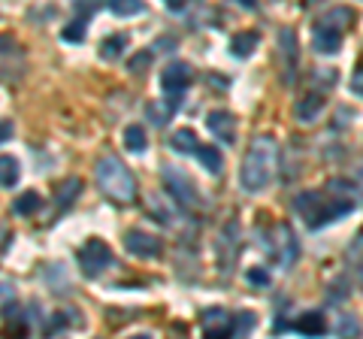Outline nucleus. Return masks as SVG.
Returning <instances> with one entry per match:
<instances>
[{"label":"nucleus","instance_id":"1","mask_svg":"<svg viewBox=\"0 0 363 339\" xmlns=\"http://www.w3.org/2000/svg\"><path fill=\"white\" fill-rule=\"evenodd\" d=\"M294 209H297V216L309 224V228H324V224L330 221H339L345 218L348 212L357 209V197L348 194V191H330V194H324V191H303V194L294 197Z\"/></svg>","mask_w":363,"mask_h":339},{"label":"nucleus","instance_id":"2","mask_svg":"<svg viewBox=\"0 0 363 339\" xmlns=\"http://www.w3.org/2000/svg\"><path fill=\"white\" fill-rule=\"evenodd\" d=\"M276 164H279V143L272 137H257L245 152V161H242V188L248 194L255 191H264L272 176H276Z\"/></svg>","mask_w":363,"mask_h":339},{"label":"nucleus","instance_id":"3","mask_svg":"<svg viewBox=\"0 0 363 339\" xmlns=\"http://www.w3.org/2000/svg\"><path fill=\"white\" fill-rule=\"evenodd\" d=\"M97 185L106 197L118 200V203H130L136 197V182H133L130 170L112 155L97 161Z\"/></svg>","mask_w":363,"mask_h":339},{"label":"nucleus","instance_id":"4","mask_svg":"<svg viewBox=\"0 0 363 339\" xmlns=\"http://www.w3.org/2000/svg\"><path fill=\"white\" fill-rule=\"evenodd\" d=\"M112 264H116V257H112V248L104 240H88L79 248V267H82L85 276H100Z\"/></svg>","mask_w":363,"mask_h":339},{"label":"nucleus","instance_id":"5","mask_svg":"<svg viewBox=\"0 0 363 339\" xmlns=\"http://www.w3.org/2000/svg\"><path fill=\"white\" fill-rule=\"evenodd\" d=\"M161 176H164L167 191L182 203V206H200L197 185L191 182V176H188V173H182L179 167H169V164H167V167L161 170Z\"/></svg>","mask_w":363,"mask_h":339},{"label":"nucleus","instance_id":"6","mask_svg":"<svg viewBox=\"0 0 363 339\" xmlns=\"http://www.w3.org/2000/svg\"><path fill=\"white\" fill-rule=\"evenodd\" d=\"M191 79H194V73H191V67L188 64H169L167 70L161 73V88H164V94L169 97V109H176L179 106V100L182 94H185V88L191 85Z\"/></svg>","mask_w":363,"mask_h":339},{"label":"nucleus","instance_id":"7","mask_svg":"<svg viewBox=\"0 0 363 339\" xmlns=\"http://www.w3.org/2000/svg\"><path fill=\"white\" fill-rule=\"evenodd\" d=\"M279 67H281V79H285V85L294 82V76H297V33L291 28L279 30Z\"/></svg>","mask_w":363,"mask_h":339},{"label":"nucleus","instance_id":"8","mask_svg":"<svg viewBox=\"0 0 363 339\" xmlns=\"http://www.w3.org/2000/svg\"><path fill=\"white\" fill-rule=\"evenodd\" d=\"M276 243H272V252H276L281 269H291L294 264H297V255H300V245H297V236H294V230L288 228V224H279L276 230Z\"/></svg>","mask_w":363,"mask_h":339},{"label":"nucleus","instance_id":"9","mask_svg":"<svg viewBox=\"0 0 363 339\" xmlns=\"http://www.w3.org/2000/svg\"><path fill=\"white\" fill-rule=\"evenodd\" d=\"M342 37H345V30H339L336 25L321 21V25L315 28V33H312V46H315V52H321V55H336L339 49H342Z\"/></svg>","mask_w":363,"mask_h":339},{"label":"nucleus","instance_id":"10","mask_svg":"<svg viewBox=\"0 0 363 339\" xmlns=\"http://www.w3.org/2000/svg\"><path fill=\"white\" fill-rule=\"evenodd\" d=\"M124 245H128V252L136 255V257H157L164 252V245L157 236L145 233V230H130L128 236H124Z\"/></svg>","mask_w":363,"mask_h":339},{"label":"nucleus","instance_id":"11","mask_svg":"<svg viewBox=\"0 0 363 339\" xmlns=\"http://www.w3.org/2000/svg\"><path fill=\"white\" fill-rule=\"evenodd\" d=\"M203 330H206V336H230L233 318L224 309H206L203 312Z\"/></svg>","mask_w":363,"mask_h":339},{"label":"nucleus","instance_id":"12","mask_svg":"<svg viewBox=\"0 0 363 339\" xmlns=\"http://www.w3.org/2000/svg\"><path fill=\"white\" fill-rule=\"evenodd\" d=\"M206 124H209V130H212L221 143H233V140H236V124H233V116H230V112L215 109V112H209Z\"/></svg>","mask_w":363,"mask_h":339},{"label":"nucleus","instance_id":"13","mask_svg":"<svg viewBox=\"0 0 363 339\" xmlns=\"http://www.w3.org/2000/svg\"><path fill=\"white\" fill-rule=\"evenodd\" d=\"M294 330H300L303 336H321L327 330V318L321 312H303L297 324H294Z\"/></svg>","mask_w":363,"mask_h":339},{"label":"nucleus","instance_id":"14","mask_svg":"<svg viewBox=\"0 0 363 339\" xmlns=\"http://www.w3.org/2000/svg\"><path fill=\"white\" fill-rule=\"evenodd\" d=\"M257 43H260V37L255 30H242V33H236V37L230 40V52L236 55V58H248V55L257 49Z\"/></svg>","mask_w":363,"mask_h":339},{"label":"nucleus","instance_id":"15","mask_svg":"<svg viewBox=\"0 0 363 339\" xmlns=\"http://www.w3.org/2000/svg\"><path fill=\"white\" fill-rule=\"evenodd\" d=\"M18 179H21L18 161H16L13 155H0V185L13 188V185H18Z\"/></svg>","mask_w":363,"mask_h":339},{"label":"nucleus","instance_id":"16","mask_svg":"<svg viewBox=\"0 0 363 339\" xmlns=\"http://www.w3.org/2000/svg\"><path fill=\"white\" fill-rule=\"evenodd\" d=\"M321 109H324V97L321 94H309V97H303L297 104V118L309 124V121L318 118V112H321Z\"/></svg>","mask_w":363,"mask_h":339},{"label":"nucleus","instance_id":"17","mask_svg":"<svg viewBox=\"0 0 363 339\" xmlns=\"http://www.w3.org/2000/svg\"><path fill=\"white\" fill-rule=\"evenodd\" d=\"M79 191H82V179H67V182L58 188V197H55V206L58 212H64L70 203L79 197Z\"/></svg>","mask_w":363,"mask_h":339},{"label":"nucleus","instance_id":"18","mask_svg":"<svg viewBox=\"0 0 363 339\" xmlns=\"http://www.w3.org/2000/svg\"><path fill=\"white\" fill-rule=\"evenodd\" d=\"M40 206H43V197L37 194V191H21V194L16 197V203H13L16 216H33Z\"/></svg>","mask_w":363,"mask_h":339},{"label":"nucleus","instance_id":"19","mask_svg":"<svg viewBox=\"0 0 363 339\" xmlns=\"http://www.w3.org/2000/svg\"><path fill=\"white\" fill-rule=\"evenodd\" d=\"M197 157H200V161H203V167H206L212 176H218V173H221V167H224V157H221V152L215 149V145H200V149H197Z\"/></svg>","mask_w":363,"mask_h":339},{"label":"nucleus","instance_id":"20","mask_svg":"<svg viewBox=\"0 0 363 339\" xmlns=\"http://www.w3.org/2000/svg\"><path fill=\"white\" fill-rule=\"evenodd\" d=\"M124 145H128V152H145V130L140 128V124H130V128H124Z\"/></svg>","mask_w":363,"mask_h":339},{"label":"nucleus","instance_id":"21","mask_svg":"<svg viewBox=\"0 0 363 339\" xmlns=\"http://www.w3.org/2000/svg\"><path fill=\"white\" fill-rule=\"evenodd\" d=\"M124 43H128L124 33H112V37H106L104 46H100V58H104V61H116L121 55V49H124Z\"/></svg>","mask_w":363,"mask_h":339},{"label":"nucleus","instance_id":"22","mask_svg":"<svg viewBox=\"0 0 363 339\" xmlns=\"http://www.w3.org/2000/svg\"><path fill=\"white\" fill-rule=\"evenodd\" d=\"M169 145H173L176 152H185V155H191V152L197 155V149H200L194 130H176V133H173V143H169Z\"/></svg>","mask_w":363,"mask_h":339},{"label":"nucleus","instance_id":"23","mask_svg":"<svg viewBox=\"0 0 363 339\" xmlns=\"http://www.w3.org/2000/svg\"><path fill=\"white\" fill-rule=\"evenodd\" d=\"M109 9L116 16H140L145 9V4L143 0H109Z\"/></svg>","mask_w":363,"mask_h":339},{"label":"nucleus","instance_id":"24","mask_svg":"<svg viewBox=\"0 0 363 339\" xmlns=\"http://www.w3.org/2000/svg\"><path fill=\"white\" fill-rule=\"evenodd\" d=\"M255 324H257V315H255V312H236V315H233V336L252 333Z\"/></svg>","mask_w":363,"mask_h":339},{"label":"nucleus","instance_id":"25","mask_svg":"<svg viewBox=\"0 0 363 339\" xmlns=\"http://www.w3.org/2000/svg\"><path fill=\"white\" fill-rule=\"evenodd\" d=\"M85 28H88V21H85V18H76L73 25H67V28L61 30V37H64L67 43H79V40H85Z\"/></svg>","mask_w":363,"mask_h":339},{"label":"nucleus","instance_id":"26","mask_svg":"<svg viewBox=\"0 0 363 339\" xmlns=\"http://www.w3.org/2000/svg\"><path fill=\"white\" fill-rule=\"evenodd\" d=\"M16 303V285L13 282H0V315H6V309H13Z\"/></svg>","mask_w":363,"mask_h":339},{"label":"nucleus","instance_id":"27","mask_svg":"<svg viewBox=\"0 0 363 339\" xmlns=\"http://www.w3.org/2000/svg\"><path fill=\"white\" fill-rule=\"evenodd\" d=\"M336 333L339 336H357L360 333V324H357V318L351 312H342V318H339V324H336Z\"/></svg>","mask_w":363,"mask_h":339},{"label":"nucleus","instance_id":"28","mask_svg":"<svg viewBox=\"0 0 363 339\" xmlns=\"http://www.w3.org/2000/svg\"><path fill=\"white\" fill-rule=\"evenodd\" d=\"M248 282H252V285L267 288L269 285V273H267V269H260V267H255V269H248Z\"/></svg>","mask_w":363,"mask_h":339},{"label":"nucleus","instance_id":"29","mask_svg":"<svg viewBox=\"0 0 363 339\" xmlns=\"http://www.w3.org/2000/svg\"><path fill=\"white\" fill-rule=\"evenodd\" d=\"M149 61H152V55H145V52H143V55H136V58L130 61V70H133V73H145Z\"/></svg>","mask_w":363,"mask_h":339},{"label":"nucleus","instance_id":"30","mask_svg":"<svg viewBox=\"0 0 363 339\" xmlns=\"http://www.w3.org/2000/svg\"><path fill=\"white\" fill-rule=\"evenodd\" d=\"M94 6H97V0H76V9L79 13H85V18L94 13Z\"/></svg>","mask_w":363,"mask_h":339},{"label":"nucleus","instance_id":"31","mask_svg":"<svg viewBox=\"0 0 363 339\" xmlns=\"http://www.w3.org/2000/svg\"><path fill=\"white\" fill-rule=\"evenodd\" d=\"M351 91L363 97V70H357L354 76H351Z\"/></svg>","mask_w":363,"mask_h":339},{"label":"nucleus","instance_id":"32","mask_svg":"<svg viewBox=\"0 0 363 339\" xmlns=\"http://www.w3.org/2000/svg\"><path fill=\"white\" fill-rule=\"evenodd\" d=\"M13 137V121H0V143H6Z\"/></svg>","mask_w":363,"mask_h":339},{"label":"nucleus","instance_id":"33","mask_svg":"<svg viewBox=\"0 0 363 339\" xmlns=\"http://www.w3.org/2000/svg\"><path fill=\"white\" fill-rule=\"evenodd\" d=\"M164 4H167L169 9H176V13H179V9H185V4H188V0H164Z\"/></svg>","mask_w":363,"mask_h":339},{"label":"nucleus","instance_id":"34","mask_svg":"<svg viewBox=\"0 0 363 339\" xmlns=\"http://www.w3.org/2000/svg\"><path fill=\"white\" fill-rule=\"evenodd\" d=\"M236 4L245 6V9H255V6H257V0H236Z\"/></svg>","mask_w":363,"mask_h":339},{"label":"nucleus","instance_id":"35","mask_svg":"<svg viewBox=\"0 0 363 339\" xmlns=\"http://www.w3.org/2000/svg\"><path fill=\"white\" fill-rule=\"evenodd\" d=\"M357 282H360V288H363V261L357 264Z\"/></svg>","mask_w":363,"mask_h":339}]
</instances>
